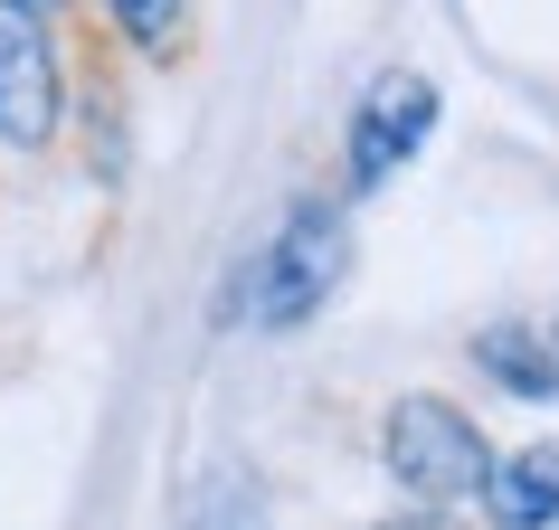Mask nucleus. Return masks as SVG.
<instances>
[{
    "instance_id": "1",
    "label": "nucleus",
    "mask_w": 559,
    "mask_h": 530,
    "mask_svg": "<svg viewBox=\"0 0 559 530\" xmlns=\"http://www.w3.org/2000/svg\"><path fill=\"white\" fill-rule=\"evenodd\" d=\"M342 265H352L342 208L304 200L295 218H285V228H275L257 256H247V275H237V294H228V323H265V332L304 323V313H313V303L342 285Z\"/></svg>"
},
{
    "instance_id": "2",
    "label": "nucleus",
    "mask_w": 559,
    "mask_h": 530,
    "mask_svg": "<svg viewBox=\"0 0 559 530\" xmlns=\"http://www.w3.org/2000/svg\"><path fill=\"white\" fill-rule=\"evenodd\" d=\"M380 455L399 473V493H417L427 511H455V502H484L493 483V445L474 426L465 408H445V398H399L380 426Z\"/></svg>"
},
{
    "instance_id": "3",
    "label": "nucleus",
    "mask_w": 559,
    "mask_h": 530,
    "mask_svg": "<svg viewBox=\"0 0 559 530\" xmlns=\"http://www.w3.org/2000/svg\"><path fill=\"white\" fill-rule=\"evenodd\" d=\"M427 133H437V86L408 76V67L380 76V86L360 95V115H352V180H360V190H380V180L427 143Z\"/></svg>"
},
{
    "instance_id": "4",
    "label": "nucleus",
    "mask_w": 559,
    "mask_h": 530,
    "mask_svg": "<svg viewBox=\"0 0 559 530\" xmlns=\"http://www.w3.org/2000/svg\"><path fill=\"white\" fill-rule=\"evenodd\" d=\"M48 133H58V58H48L38 20L0 10V143L29 152Z\"/></svg>"
},
{
    "instance_id": "5",
    "label": "nucleus",
    "mask_w": 559,
    "mask_h": 530,
    "mask_svg": "<svg viewBox=\"0 0 559 530\" xmlns=\"http://www.w3.org/2000/svg\"><path fill=\"white\" fill-rule=\"evenodd\" d=\"M484 511H493V530H559V445H531V455L493 465Z\"/></svg>"
},
{
    "instance_id": "6",
    "label": "nucleus",
    "mask_w": 559,
    "mask_h": 530,
    "mask_svg": "<svg viewBox=\"0 0 559 530\" xmlns=\"http://www.w3.org/2000/svg\"><path fill=\"white\" fill-rule=\"evenodd\" d=\"M474 360H484L502 388H522V398H559V360L540 351L531 332H484V341H474Z\"/></svg>"
},
{
    "instance_id": "7",
    "label": "nucleus",
    "mask_w": 559,
    "mask_h": 530,
    "mask_svg": "<svg viewBox=\"0 0 559 530\" xmlns=\"http://www.w3.org/2000/svg\"><path fill=\"white\" fill-rule=\"evenodd\" d=\"M115 20H123L133 38H152V48H162V38L180 29V0H115Z\"/></svg>"
},
{
    "instance_id": "8",
    "label": "nucleus",
    "mask_w": 559,
    "mask_h": 530,
    "mask_svg": "<svg viewBox=\"0 0 559 530\" xmlns=\"http://www.w3.org/2000/svg\"><path fill=\"white\" fill-rule=\"evenodd\" d=\"M389 530H455V521H445V511H427V521H389Z\"/></svg>"
}]
</instances>
